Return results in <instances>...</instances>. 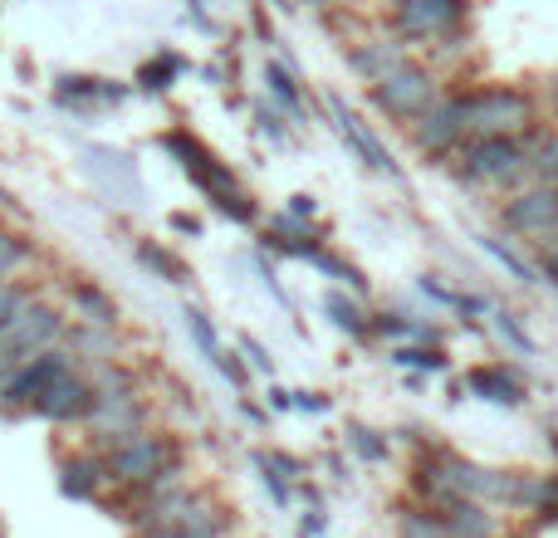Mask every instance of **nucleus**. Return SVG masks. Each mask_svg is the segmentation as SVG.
<instances>
[{
	"instance_id": "1",
	"label": "nucleus",
	"mask_w": 558,
	"mask_h": 538,
	"mask_svg": "<svg viewBox=\"0 0 558 538\" xmlns=\"http://www.w3.org/2000/svg\"><path fill=\"white\" fill-rule=\"evenodd\" d=\"M108 455V475H113L118 490H133V494H157L167 485H182V470H186V445L182 436L172 431H137L128 441H118Z\"/></svg>"
},
{
	"instance_id": "2",
	"label": "nucleus",
	"mask_w": 558,
	"mask_h": 538,
	"mask_svg": "<svg viewBox=\"0 0 558 538\" xmlns=\"http://www.w3.org/2000/svg\"><path fill=\"white\" fill-rule=\"evenodd\" d=\"M456 176L465 186H520L530 176V147L524 137H465V147L451 157Z\"/></svg>"
},
{
	"instance_id": "3",
	"label": "nucleus",
	"mask_w": 558,
	"mask_h": 538,
	"mask_svg": "<svg viewBox=\"0 0 558 538\" xmlns=\"http://www.w3.org/2000/svg\"><path fill=\"white\" fill-rule=\"evenodd\" d=\"M461 108H465L471 137H524L534 127V113H539L524 88H505V84L465 88Z\"/></svg>"
},
{
	"instance_id": "4",
	"label": "nucleus",
	"mask_w": 558,
	"mask_h": 538,
	"mask_svg": "<svg viewBox=\"0 0 558 538\" xmlns=\"http://www.w3.org/2000/svg\"><path fill=\"white\" fill-rule=\"evenodd\" d=\"M64 328H69L64 308H54L49 298H39V294L29 298V304L15 314V323L0 333V382H5L10 372H20L35 353L64 343Z\"/></svg>"
},
{
	"instance_id": "5",
	"label": "nucleus",
	"mask_w": 558,
	"mask_h": 538,
	"mask_svg": "<svg viewBox=\"0 0 558 538\" xmlns=\"http://www.w3.org/2000/svg\"><path fill=\"white\" fill-rule=\"evenodd\" d=\"M471 20V0H392L387 29L402 45H446Z\"/></svg>"
},
{
	"instance_id": "6",
	"label": "nucleus",
	"mask_w": 558,
	"mask_h": 538,
	"mask_svg": "<svg viewBox=\"0 0 558 538\" xmlns=\"http://www.w3.org/2000/svg\"><path fill=\"white\" fill-rule=\"evenodd\" d=\"M436 98H441V84H436V74L426 64H416V59L397 64L392 74H383L377 84H367V103L402 127L412 123V118H422Z\"/></svg>"
},
{
	"instance_id": "7",
	"label": "nucleus",
	"mask_w": 558,
	"mask_h": 538,
	"mask_svg": "<svg viewBox=\"0 0 558 538\" xmlns=\"http://www.w3.org/2000/svg\"><path fill=\"white\" fill-rule=\"evenodd\" d=\"M69 367H78V357L69 353V347H45V353H35L20 372H10L5 382H0V412L5 416H35L39 396L54 387V377H64Z\"/></svg>"
},
{
	"instance_id": "8",
	"label": "nucleus",
	"mask_w": 558,
	"mask_h": 538,
	"mask_svg": "<svg viewBox=\"0 0 558 538\" xmlns=\"http://www.w3.org/2000/svg\"><path fill=\"white\" fill-rule=\"evenodd\" d=\"M407 133H412V147L422 157L451 162V157L465 147V137H471V127H465L461 94H441L422 118H412V123H407Z\"/></svg>"
},
{
	"instance_id": "9",
	"label": "nucleus",
	"mask_w": 558,
	"mask_h": 538,
	"mask_svg": "<svg viewBox=\"0 0 558 538\" xmlns=\"http://www.w3.org/2000/svg\"><path fill=\"white\" fill-rule=\"evenodd\" d=\"M162 152H172L177 157V167H182L186 176H192L196 186H202L206 196H216V192H226V186H241V176H235V167L231 162H221V157L211 152V147L202 143V137L192 133V127H167L162 137Z\"/></svg>"
},
{
	"instance_id": "10",
	"label": "nucleus",
	"mask_w": 558,
	"mask_h": 538,
	"mask_svg": "<svg viewBox=\"0 0 558 538\" xmlns=\"http://www.w3.org/2000/svg\"><path fill=\"white\" fill-rule=\"evenodd\" d=\"M147 426H153V406H147L143 392H137V396H98V406L84 421V431L98 451H113L118 441L147 431Z\"/></svg>"
},
{
	"instance_id": "11",
	"label": "nucleus",
	"mask_w": 558,
	"mask_h": 538,
	"mask_svg": "<svg viewBox=\"0 0 558 538\" xmlns=\"http://www.w3.org/2000/svg\"><path fill=\"white\" fill-rule=\"evenodd\" d=\"M500 225L510 235H530V241H549L558 231V186H524V192H514L510 201H505L500 211Z\"/></svg>"
},
{
	"instance_id": "12",
	"label": "nucleus",
	"mask_w": 558,
	"mask_h": 538,
	"mask_svg": "<svg viewBox=\"0 0 558 538\" xmlns=\"http://www.w3.org/2000/svg\"><path fill=\"white\" fill-rule=\"evenodd\" d=\"M98 406V392H94V377L84 367H69L64 377H54L45 396H39L35 416L39 421H54V426H84Z\"/></svg>"
},
{
	"instance_id": "13",
	"label": "nucleus",
	"mask_w": 558,
	"mask_h": 538,
	"mask_svg": "<svg viewBox=\"0 0 558 538\" xmlns=\"http://www.w3.org/2000/svg\"><path fill=\"white\" fill-rule=\"evenodd\" d=\"M84 157H88V176L94 182H104V192L113 196V201L123 206H137L143 201V172H137V162L128 152H118V147H104V143H84Z\"/></svg>"
},
{
	"instance_id": "14",
	"label": "nucleus",
	"mask_w": 558,
	"mask_h": 538,
	"mask_svg": "<svg viewBox=\"0 0 558 538\" xmlns=\"http://www.w3.org/2000/svg\"><path fill=\"white\" fill-rule=\"evenodd\" d=\"M137 88L123 78H98V74H59L54 78V103L74 108V113H94V108H123Z\"/></svg>"
},
{
	"instance_id": "15",
	"label": "nucleus",
	"mask_w": 558,
	"mask_h": 538,
	"mask_svg": "<svg viewBox=\"0 0 558 538\" xmlns=\"http://www.w3.org/2000/svg\"><path fill=\"white\" fill-rule=\"evenodd\" d=\"M324 108H328V118H333L338 137H343V143L357 152V162H363V167H373V172H383V176H402V172H397V162H392V152H387V147L377 143V133L363 123V118L353 113V108L343 103V98H338V94H328V103H324Z\"/></svg>"
},
{
	"instance_id": "16",
	"label": "nucleus",
	"mask_w": 558,
	"mask_h": 538,
	"mask_svg": "<svg viewBox=\"0 0 558 538\" xmlns=\"http://www.w3.org/2000/svg\"><path fill=\"white\" fill-rule=\"evenodd\" d=\"M108 485H113V475H108V455L98 451V445L59 461V490H64L69 500H98Z\"/></svg>"
},
{
	"instance_id": "17",
	"label": "nucleus",
	"mask_w": 558,
	"mask_h": 538,
	"mask_svg": "<svg viewBox=\"0 0 558 538\" xmlns=\"http://www.w3.org/2000/svg\"><path fill=\"white\" fill-rule=\"evenodd\" d=\"M465 387H471L481 402H490V406H524V402H530V382H524L510 363L471 367V372H465Z\"/></svg>"
},
{
	"instance_id": "18",
	"label": "nucleus",
	"mask_w": 558,
	"mask_h": 538,
	"mask_svg": "<svg viewBox=\"0 0 558 538\" xmlns=\"http://www.w3.org/2000/svg\"><path fill=\"white\" fill-rule=\"evenodd\" d=\"M397 64H407V45L397 35H383V39H357L348 49V69H353L363 84H377L383 74H392Z\"/></svg>"
},
{
	"instance_id": "19",
	"label": "nucleus",
	"mask_w": 558,
	"mask_h": 538,
	"mask_svg": "<svg viewBox=\"0 0 558 538\" xmlns=\"http://www.w3.org/2000/svg\"><path fill=\"white\" fill-rule=\"evenodd\" d=\"M69 304H74V314L84 318V323H98V328L123 323V304H118L104 284H94V279H69Z\"/></svg>"
},
{
	"instance_id": "20",
	"label": "nucleus",
	"mask_w": 558,
	"mask_h": 538,
	"mask_svg": "<svg viewBox=\"0 0 558 538\" xmlns=\"http://www.w3.org/2000/svg\"><path fill=\"white\" fill-rule=\"evenodd\" d=\"M226 524H231V514L221 510L216 500H196V510L186 514L182 524H157V529H147L143 538H226Z\"/></svg>"
},
{
	"instance_id": "21",
	"label": "nucleus",
	"mask_w": 558,
	"mask_h": 538,
	"mask_svg": "<svg viewBox=\"0 0 558 538\" xmlns=\"http://www.w3.org/2000/svg\"><path fill=\"white\" fill-rule=\"evenodd\" d=\"M446 519V534L451 538H495V514H490V504H481V500H451L446 510H436Z\"/></svg>"
},
{
	"instance_id": "22",
	"label": "nucleus",
	"mask_w": 558,
	"mask_h": 538,
	"mask_svg": "<svg viewBox=\"0 0 558 538\" xmlns=\"http://www.w3.org/2000/svg\"><path fill=\"white\" fill-rule=\"evenodd\" d=\"M133 260L147 269L153 279H162V284H192V265L182 260V255L172 250V245H162V241H137L133 245Z\"/></svg>"
},
{
	"instance_id": "23",
	"label": "nucleus",
	"mask_w": 558,
	"mask_h": 538,
	"mask_svg": "<svg viewBox=\"0 0 558 538\" xmlns=\"http://www.w3.org/2000/svg\"><path fill=\"white\" fill-rule=\"evenodd\" d=\"M186 74V59L177 54V49H157L153 59H147L143 69H137V78H133V88L137 94H153V98H167L177 88V78Z\"/></svg>"
},
{
	"instance_id": "24",
	"label": "nucleus",
	"mask_w": 558,
	"mask_h": 538,
	"mask_svg": "<svg viewBox=\"0 0 558 538\" xmlns=\"http://www.w3.org/2000/svg\"><path fill=\"white\" fill-rule=\"evenodd\" d=\"M260 78H265V94H270V103H279L289 118H299V123H304V88H299L294 64H284V59H265Z\"/></svg>"
},
{
	"instance_id": "25",
	"label": "nucleus",
	"mask_w": 558,
	"mask_h": 538,
	"mask_svg": "<svg viewBox=\"0 0 558 538\" xmlns=\"http://www.w3.org/2000/svg\"><path fill=\"white\" fill-rule=\"evenodd\" d=\"M64 347L74 357H88V363H108V357H118V328H98L78 318L64 328Z\"/></svg>"
},
{
	"instance_id": "26",
	"label": "nucleus",
	"mask_w": 558,
	"mask_h": 538,
	"mask_svg": "<svg viewBox=\"0 0 558 538\" xmlns=\"http://www.w3.org/2000/svg\"><path fill=\"white\" fill-rule=\"evenodd\" d=\"M324 314H328V323H333L338 333L357 338V343H363V338H373V314H367L353 294H343V289H328V294H324Z\"/></svg>"
},
{
	"instance_id": "27",
	"label": "nucleus",
	"mask_w": 558,
	"mask_h": 538,
	"mask_svg": "<svg viewBox=\"0 0 558 538\" xmlns=\"http://www.w3.org/2000/svg\"><path fill=\"white\" fill-rule=\"evenodd\" d=\"M530 147V176L544 186H558V127H530L524 133Z\"/></svg>"
},
{
	"instance_id": "28",
	"label": "nucleus",
	"mask_w": 558,
	"mask_h": 538,
	"mask_svg": "<svg viewBox=\"0 0 558 538\" xmlns=\"http://www.w3.org/2000/svg\"><path fill=\"white\" fill-rule=\"evenodd\" d=\"M88 377H94V392L98 396H137V392H143V377H137V367H128L123 357L94 363V367H88Z\"/></svg>"
},
{
	"instance_id": "29",
	"label": "nucleus",
	"mask_w": 558,
	"mask_h": 538,
	"mask_svg": "<svg viewBox=\"0 0 558 538\" xmlns=\"http://www.w3.org/2000/svg\"><path fill=\"white\" fill-rule=\"evenodd\" d=\"M211 211L226 216V221H235V225H255V221H260V201H255L245 186H226V192H216L211 196Z\"/></svg>"
},
{
	"instance_id": "30",
	"label": "nucleus",
	"mask_w": 558,
	"mask_h": 538,
	"mask_svg": "<svg viewBox=\"0 0 558 538\" xmlns=\"http://www.w3.org/2000/svg\"><path fill=\"white\" fill-rule=\"evenodd\" d=\"M182 318H186V338L196 343V353H202L206 363H216L226 343H221V333H216L211 314H206V308H196V304H186V308H182Z\"/></svg>"
},
{
	"instance_id": "31",
	"label": "nucleus",
	"mask_w": 558,
	"mask_h": 538,
	"mask_svg": "<svg viewBox=\"0 0 558 538\" xmlns=\"http://www.w3.org/2000/svg\"><path fill=\"white\" fill-rule=\"evenodd\" d=\"M392 367H412V372H446L451 367V357L441 353L436 343H402V347H392Z\"/></svg>"
},
{
	"instance_id": "32",
	"label": "nucleus",
	"mask_w": 558,
	"mask_h": 538,
	"mask_svg": "<svg viewBox=\"0 0 558 538\" xmlns=\"http://www.w3.org/2000/svg\"><path fill=\"white\" fill-rule=\"evenodd\" d=\"M308 265H314L318 274L338 279V284H348V294H363V289H367L363 269H357V265H348V260H338V255H333V250H324V245H318V250L308 255Z\"/></svg>"
},
{
	"instance_id": "33",
	"label": "nucleus",
	"mask_w": 558,
	"mask_h": 538,
	"mask_svg": "<svg viewBox=\"0 0 558 538\" xmlns=\"http://www.w3.org/2000/svg\"><path fill=\"white\" fill-rule=\"evenodd\" d=\"M348 451H353L357 461H367V465H383L392 445H387V436H383V431H373V426L353 421V426H348Z\"/></svg>"
},
{
	"instance_id": "34",
	"label": "nucleus",
	"mask_w": 558,
	"mask_h": 538,
	"mask_svg": "<svg viewBox=\"0 0 558 538\" xmlns=\"http://www.w3.org/2000/svg\"><path fill=\"white\" fill-rule=\"evenodd\" d=\"M35 260V245L25 241L20 231H10V225H0V279H10L15 269H25Z\"/></svg>"
},
{
	"instance_id": "35",
	"label": "nucleus",
	"mask_w": 558,
	"mask_h": 538,
	"mask_svg": "<svg viewBox=\"0 0 558 538\" xmlns=\"http://www.w3.org/2000/svg\"><path fill=\"white\" fill-rule=\"evenodd\" d=\"M397 538H451V534H446V519L436 510H407L402 524H397Z\"/></svg>"
},
{
	"instance_id": "36",
	"label": "nucleus",
	"mask_w": 558,
	"mask_h": 538,
	"mask_svg": "<svg viewBox=\"0 0 558 538\" xmlns=\"http://www.w3.org/2000/svg\"><path fill=\"white\" fill-rule=\"evenodd\" d=\"M29 298H35V284H25V279H0V333L15 323V314Z\"/></svg>"
},
{
	"instance_id": "37",
	"label": "nucleus",
	"mask_w": 558,
	"mask_h": 538,
	"mask_svg": "<svg viewBox=\"0 0 558 538\" xmlns=\"http://www.w3.org/2000/svg\"><path fill=\"white\" fill-rule=\"evenodd\" d=\"M284 108H279V103H255V133H260V137H270V143L275 147H284L289 143V123H284Z\"/></svg>"
},
{
	"instance_id": "38",
	"label": "nucleus",
	"mask_w": 558,
	"mask_h": 538,
	"mask_svg": "<svg viewBox=\"0 0 558 538\" xmlns=\"http://www.w3.org/2000/svg\"><path fill=\"white\" fill-rule=\"evenodd\" d=\"M481 250H490L495 260H500V265L510 269L514 279H520V284H539V269H534L530 260H520V255H514V250H510V245H505V241H485V235H481Z\"/></svg>"
},
{
	"instance_id": "39",
	"label": "nucleus",
	"mask_w": 558,
	"mask_h": 538,
	"mask_svg": "<svg viewBox=\"0 0 558 538\" xmlns=\"http://www.w3.org/2000/svg\"><path fill=\"white\" fill-rule=\"evenodd\" d=\"M211 367H216V372H221L231 387H245V382H251V363L241 357V347H221V357H216Z\"/></svg>"
},
{
	"instance_id": "40",
	"label": "nucleus",
	"mask_w": 558,
	"mask_h": 538,
	"mask_svg": "<svg viewBox=\"0 0 558 538\" xmlns=\"http://www.w3.org/2000/svg\"><path fill=\"white\" fill-rule=\"evenodd\" d=\"M255 470H260L265 490H270V494H275V504H289V500H294V480H284V475H279V470H275V465H270V461H265V455H260V451H255Z\"/></svg>"
},
{
	"instance_id": "41",
	"label": "nucleus",
	"mask_w": 558,
	"mask_h": 538,
	"mask_svg": "<svg viewBox=\"0 0 558 538\" xmlns=\"http://www.w3.org/2000/svg\"><path fill=\"white\" fill-rule=\"evenodd\" d=\"M490 323H495V333H500V338H505V343H510V347H514V353H534L530 333H524V328H520V323H514V314H505V308H495V318H490Z\"/></svg>"
},
{
	"instance_id": "42",
	"label": "nucleus",
	"mask_w": 558,
	"mask_h": 538,
	"mask_svg": "<svg viewBox=\"0 0 558 538\" xmlns=\"http://www.w3.org/2000/svg\"><path fill=\"white\" fill-rule=\"evenodd\" d=\"M241 357H245V363H251V372L275 377V357H270V347H265L260 338H251V333H245V338H241Z\"/></svg>"
},
{
	"instance_id": "43",
	"label": "nucleus",
	"mask_w": 558,
	"mask_h": 538,
	"mask_svg": "<svg viewBox=\"0 0 558 538\" xmlns=\"http://www.w3.org/2000/svg\"><path fill=\"white\" fill-rule=\"evenodd\" d=\"M289 396H294V412H304V416L333 412V396H328V392H289Z\"/></svg>"
},
{
	"instance_id": "44",
	"label": "nucleus",
	"mask_w": 558,
	"mask_h": 538,
	"mask_svg": "<svg viewBox=\"0 0 558 538\" xmlns=\"http://www.w3.org/2000/svg\"><path fill=\"white\" fill-rule=\"evenodd\" d=\"M167 225H172L177 235H186V241H202V231H206L202 216H192V211H172L167 216Z\"/></svg>"
},
{
	"instance_id": "45",
	"label": "nucleus",
	"mask_w": 558,
	"mask_h": 538,
	"mask_svg": "<svg viewBox=\"0 0 558 538\" xmlns=\"http://www.w3.org/2000/svg\"><path fill=\"white\" fill-rule=\"evenodd\" d=\"M284 211H289V216H299V221H314V216H318V201H314L308 192H299V196H289Z\"/></svg>"
},
{
	"instance_id": "46",
	"label": "nucleus",
	"mask_w": 558,
	"mask_h": 538,
	"mask_svg": "<svg viewBox=\"0 0 558 538\" xmlns=\"http://www.w3.org/2000/svg\"><path fill=\"white\" fill-rule=\"evenodd\" d=\"M186 20H192V25H196V29H202V35H216V20H211V15H206V10H202V5H186Z\"/></svg>"
},
{
	"instance_id": "47",
	"label": "nucleus",
	"mask_w": 558,
	"mask_h": 538,
	"mask_svg": "<svg viewBox=\"0 0 558 538\" xmlns=\"http://www.w3.org/2000/svg\"><path fill=\"white\" fill-rule=\"evenodd\" d=\"M299 534H304V538H314V534H324V510H314V514H304V519H299Z\"/></svg>"
},
{
	"instance_id": "48",
	"label": "nucleus",
	"mask_w": 558,
	"mask_h": 538,
	"mask_svg": "<svg viewBox=\"0 0 558 538\" xmlns=\"http://www.w3.org/2000/svg\"><path fill=\"white\" fill-rule=\"evenodd\" d=\"M255 29H260V39H265V45H279V39H275V25H270V15H265L260 5H255Z\"/></svg>"
},
{
	"instance_id": "49",
	"label": "nucleus",
	"mask_w": 558,
	"mask_h": 538,
	"mask_svg": "<svg viewBox=\"0 0 558 538\" xmlns=\"http://www.w3.org/2000/svg\"><path fill=\"white\" fill-rule=\"evenodd\" d=\"M270 406L275 412H294V396H289L284 387H270Z\"/></svg>"
},
{
	"instance_id": "50",
	"label": "nucleus",
	"mask_w": 558,
	"mask_h": 538,
	"mask_svg": "<svg viewBox=\"0 0 558 538\" xmlns=\"http://www.w3.org/2000/svg\"><path fill=\"white\" fill-rule=\"evenodd\" d=\"M202 78H206V84L221 88V84H226V69H221V64H206V69H202Z\"/></svg>"
},
{
	"instance_id": "51",
	"label": "nucleus",
	"mask_w": 558,
	"mask_h": 538,
	"mask_svg": "<svg viewBox=\"0 0 558 538\" xmlns=\"http://www.w3.org/2000/svg\"><path fill=\"white\" fill-rule=\"evenodd\" d=\"M299 5H308V10H333L338 0H299Z\"/></svg>"
},
{
	"instance_id": "52",
	"label": "nucleus",
	"mask_w": 558,
	"mask_h": 538,
	"mask_svg": "<svg viewBox=\"0 0 558 538\" xmlns=\"http://www.w3.org/2000/svg\"><path fill=\"white\" fill-rule=\"evenodd\" d=\"M270 5H275V10H284V15H289V10H299V0H270Z\"/></svg>"
},
{
	"instance_id": "53",
	"label": "nucleus",
	"mask_w": 558,
	"mask_h": 538,
	"mask_svg": "<svg viewBox=\"0 0 558 538\" xmlns=\"http://www.w3.org/2000/svg\"><path fill=\"white\" fill-rule=\"evenodd\" d=\"M549 103H554V113H558V74L549 78Z\"/></svg>"
},
{
	"instance_id": "54",
	"label": "nucleus",
	"mask_w": 558,
	"mask_h": 538,
	"mask_svg": "<svg viewBox=\"0 0 558 538\" xmlns=\"http://www.w3.org/2000/svg\"><path fill=\"white\" fill-rule=\"evenodd\" d=\"M192 5H211V0H192Z\"/></svg>"
},
{
	"instance_id": "55",
	"label": "nucleus",
	"mask_w": 558,
	"mask_h": 538,
	"mask_svg": "<svg viewBox=\"0 0 558 538\" xmlns=\"http://www.w3.org/2000/svg\"><path fill=\"white\" fill-rule=\"evenodd\" d=\"M549 241H558V231H554V235H549ZM539 245H544V241H539Z\"/></svg>"
}]
</instances>
